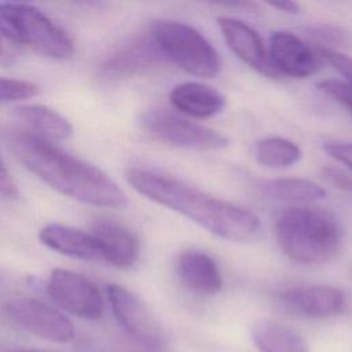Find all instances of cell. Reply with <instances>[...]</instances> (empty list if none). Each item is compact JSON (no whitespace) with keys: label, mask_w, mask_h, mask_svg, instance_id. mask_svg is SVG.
Returning a JSON list of instances; mask_svg holds the SVG:
<instances>
[{"label":"cell","mask_w":352,"mask_h":352,"mask_svg":"<svg viewBox=\"0 0 352 352\" xmlns=\"http://www.w3.org/2000/svg\"><path fill=\"white\" fill-rule=\"evenodd\" d=\"M125 176L140 195L190 219L221 239L242 243L260 232V219L252 210L216 198L175 176L136 166L129 168Z\"/></svg>","instance_id":"6da1fadb"},{"label":"cell","mask_w":352,"mask_h":352,"mask_svg":"<svg viewBox=\"0 0 352 352\" xmlns=\"http://www.w3.org/2000/svg\"><path fill=\"white\" fill-rule=\"evenodd\" d=\"M8 148L21 164L58 192L84 204L122 209L128 205L120 186L102 169L74 157L29 131H10Z\"/></svg>","instance_id":"7a4b0ae2"},{"label":"cell","mask_w":352,"mask_h":352,"mask_svg":"<svg viewBox=\"0 0 352 352\" xmlns=\"http://www.w3.org/2000/svg\"><path fill=\"white\" fill-rule=\"evenodd\" d=\"M344 226L338 217L316 206H292L275 221V235L282 252L300 264L331 261L344 243Z\"/></svg>","instance_id":"3957f363"},{"label":"cell","mask_w":352,"mask_h":352,"mask_svg":"<svg viewBox=\"0 0 352 352\" xmlns=\"http://www.w3.org/2000/svg\"><path fill=\"white\" fill-rule=\"evenodd\" d=\"M148 33L165 59L188 74L212 78L220 73L217 50L195 28L180 21L158 19L151 23Z\"/></svg>","instance_id":"277c9868"},{"label":"cell","mask_w":352,"mask_h":352,"mask_svg":"<svg viewBox=\"0 0 352 352\" xmlns=\"http://www.w3.org/2000/svg\"><path fill=\"white\" fill-rule=\"evenodd\" d=\"M0 21L19 44L43 56L67 59L74 54L69 34L32 4L0 3Z\"/></svg>","instance_id":"5b68a950"},{"label":"cell","mask_w":352,"mask_h":352,"mask_svg":"<svg viewBox=\"0 0 352 352\" xmlns=\"http://www.w3.org/2000/svg\"><path fill=\"white\" fill-rule=\"evenodd\" d=\"M142 129L162 143L197 151L223 150L230 139L205 125L190 121L168 109L151 107L139 116Z\"/></svg>","instance_id":"8992f818"},{"label":"cell","mask_w":352,"mask_h":352,"mask_svg":"<svg viewBox=\"0 0 352 352\" xmlns=\"http://www.w3.org/2000/svg\"><path fill=\"white\" fill-rule=\"evenodd\" d=\"M107 298L118 324L138 342L153 351L168 345V336L154 312L135 293L120 285L107 286Z\"/></svg>","instance_id":"52a82bcc"},{"label":"cell","mask_w":352,"mask_h":352,"mask_svg":"<svg viewBox=\"0 0 352 352\" xmlns=\"http://www.w3.org/2000/svg\"><path fill=\"white\" fill-rule=\"evenodd\" d=\"M45 289L50 298L66 312L91 320L103 315L104 302L98 286L78 272L65 268L52 270Z\"/></svg>","instance_id":"ba28073f"},{"label":"cell","mask_w":352,"mask_h":352,"mask_svg":"<svg viewBox=\"0 0 352 352\" xmlns=\"http://www.w3.org/2000/svg\"><path fill=\"white\" fill-rule=\"evenodd\" d=\"M6 316L21 329L51 342H69L74 337L73 323L56 308L28 297L12 298L4 305Z\"/></svg>","instance_id":"9c48e42d"},{"label":"cell","mask_w":352,"mask_h":352,"mask_svg":"<svg viewBox=\"0 0 352 352\" xmlns=\"http://www.w3.org/2000/svg\"><path fill=\"white\" fill-rule=\"evenodd\" d=\"M268 55L278 74L304 78L322 67L320 55L301 37L286 30L272 32Z\"/></svg>","instance_id":"30bf717a"},{"label":"cell","mask_w":352,"mask_h":352,"mask_svg":"<svg viewBox=\"0 0 352 352\" xmlns=\"http://www.w3.org/2000/svg\"><path fill=\"white\" fill-rule=\"evenodd\" d=\"M280 304L290 312L304 318H329L345 309L346 298L341 289L329 285H304L283 290Z\"/></svg>","instance_id":"8fae6325"},{"label":"cell","mask_w":352,"mask_h":352,"mask_svg":"<svg viewBox=\"0 0 352 352\" xmlns=\"http://www.w3.org/2000/svg\"><path fill=\"white\" fill-rule=\"evenodd\" d=\"M217 26L228 48L245 65H248L257 73L264 74L265 77L279 76L270 60L268 50L265 48L261 37L253 28L231 16H219Z\"/></svg>","instance_id":"7c38bea8"},{"label":"cell","mask_w":352,"mask_h":352,"mask_svg":"<svg viewBox=\"0 0 352 352\" xmlns=\"http://www.w3.org/2000/svg\"><path fill=\"white\" fill-rule=\"evenodd\" d=\"M164 62H166L165 56L148 33L138 37L109 56L100 67V76L109 80L122 78L142 73Z\"/></svg>","instance_id":"4fadbf2b"},{"label":"cell","mask_w":352,"mask_h":352,"mask_svg":"<svg viewBox=\"0 0 352 352\" xmlns=\"http://www.w3.org/2000/svg\"><path fill=\"white\" fill-rule=\"evenodd\" d=\"M91 228L100 249L102 261L122 270L131 268L136 263L139 242L131 230L110 219H96Z\"/></svg>","instance_id":"5bb4252c"},{"label":"cell","mask_w":352,"mask_h":352,"mask_svg":"<svg viewBox=\"0 0 352 352\" xmlns=\"http://www.w3.org/2000/svg\"><path fill=\"white\" fill-rule=\"evenodd\" d=\"M176 275L195 294L214 296L223 289V276L216 260L198 249H188L179 254Z\"/></svg>","instance_id":"9a60e30c"},{"label":"cell","mask_w":352,"mask_h":352,"mask_svg":"<svg viewBox=\"0 0 352 352\" xmlns=\"http://www.w3.org/2000/svg\"><path fill=\"white\" fill-rule=\"evenodd\" d=\"M38 238L47 248L60 254L84 261H102L100 249L92 234L74 227L51 223L40 230Z\"/></svg>","instance_id":"2e32d148"},{"label":"cell","mask_w":352,"mask_h":352,"mask_svg":"<svg viewBox=\"0 0 352 352\" xmlns=\"http://www.w3.org/2000/svg\"><path fill=\"white\" fill-rule=\"evenodd\" d=\"M169 100L182 114L201 120L221 113L226 106V99L219 91L197 81H187L173 87Z\"/></svg>","instance_id":"e0dca14e"},{"label":"cell","mask_w":352,"mask_h":352,"mask_svg":"<svg viewBox=\"0 0 352 352\" xmlns=\"http://www.w3.org/2000/svg\"><path fill=\"white\" fill-rule=\"evenodd\" d=\"M250 334L260 352H309V345L302 334L274 320H257L253 323Z\"/></svg>","instance_id":"ac0fdd59"},{"label":"cell","mask_w":352,"mask_h":352,"mask_svg":"<svg viewBox=\"0 0 352 352\" xmlns=\"http://www.w3.org/2000/svg\"><path fill=\"white\" fill-rule=\"evenodd\" d=\"M18 120H21L29 132L48 142L65 140L72 136V124L56 110L43 104H25L15 109Z\"/></svg>","instance_id":"d6986e66"},{"label":"cell","mask_w":352,"mask_h":352,"mask_svg":"<svg viewBox=\"0 0 352 352\" xmlns=\"http://www.w3.org/2000/svg\"><path fill=\"white\" fill-rule=\"evenodd\" d=\"M257 190L267 198L294 202H315L326 197V190L322 186L300 177L264 180L258 183Z\"/></svg>","instance_id":"ffe728a7"},{"label":"cell","mask_w":352,"mask_h":352,"mask_svg":"<svg viewBox=\"0 0 352 352\" xmlns=\"http://www.w3.org/2000/svg\"><path fill=\"white\" fill-rule=\"evenodd\" d=\"M254 160L267 168H289L297 164L301 157V148L285 138H264L252 147Z\"/></svg>","instance_id":"44dd1931"},{"label":"cell","mask_w":352,"mask_h":352,"mask_svg":"<svg viewBox=\"0 0 352 352\" xmlns=\"http://www.w3.org/2000/svg\"><path fill=\"white\" fill-rule=\"evenodd\" d=\"M38 94L40 88L30 81L0 77V104L34 98Z\"/></svg>","instance_id":"7402d4cb"},{"label":"cell","mask_w":352,"mask_h":352,"mask_svg":"<svg viewBox=\"0 0 352 352\" xmlns=\"http://www.w3.org/2000/svg\"><path fill=\"white\" fill-rule=\"evenodd\" d=\"M316 87L320 92L337 100L341 106H344L352 114V85L351 84L341 80H336V78H327V80L319 81Z\"/></svg>","instance_id":"603a6c76"},{"label":"cell","mask_w":352,"mask_h":352,"mask_svg":"<svg viewBox=\"0 0 352 352\" xmlns=\"http://www.w3.org/2000/svg\"><path fill=\"white\" fill-rule=\"evenodd\" d=\"M21 56V44L10 34L0 21V66L8 67Z\"/></svg>","instance_id":"cb8c5ba5"},{"label":"cell","mask_w":352,"mask_h":352,"mask_svg":"<svg viewBox=\"0 0 352 352\" xmlns=\"http://www.w3.org/2000/svg\"><path fill=\"white\" fill-rule=\"evenodd\" d=\"M318 54L320 55L322 60L331 65L333 69L337 70L342 77H345L348 84L352 85V58L336 50H327V48H319Z\"/></svg>","instance_id":"d4e9b609"},{"label":"cell","mask_w":352,"mask_h":352,"mask_svg":"<svg viewBox=\"0 0 352 352\" xmlns=\"http://www.w3.org/2000/svg\"><path fill=\"white\" fill-rule=\"evenodd\" d=\"M309 36L318 41H320V47H324V44H336V45H345L349 43V36L331 26H316L312 28L309 32Z\"/></svg>","instance_id":"484cf974"},{"label":"cell","mask_w":352,"mask_h":352,"mask_svg":"<svg viewBox=\"0 0 352 352\" xmlns=\"http://www.w3.org/2000/svg\"><path fill=\"white\" fill-rule=\"evenodd\" d=\"M324 153L334 161L342 164L349 170H352V142L330 140L323 143Z\"/></svg>","instance_id":"4316f807"},{"label":"cell","mask_w":352,"mask_h":352,"mask_svg":"<svg viewBox=\"0 0 352 352\" xmlns=\"http://www.w3.org/2000/svg\"><path fill=\"white\" fill-rule=\"evenodd\" d=\"M0 197L7 199H12L18 197V186L1 161H0Z\"/></svg>","instance_id":"83f0119b"},{"label":"cell","mask_w":352,"mask_h":352,"mask_svg":"<svg viewBox=\"0 0 352 352\" xmlns=\"http://www.w3.org/2000/svg\"><path fill=\"white\" fill-rule=\"evenodd\" d=\"M324 177L333 183L334 186H337L338 188L344 190V191H349L352 192V177L349 175H345L344 172L334 169V168H329L323 170Z\"/></svg>","instance_id":"f1b7e54d"},{"label":"cell","mask_w":352,"mask_h":352,"mask_svg":"<svg viewBox=\"0 0 352 352\" xmlns=\"http://www.w3.org/2000/svg\"><path fill=\"white\" fill-rule=\"evenodd\" d=\"M270 7L276 8L278 11H283L287 14H297L300 11V6L296 1H276L270 3Z\"/></svg>","instance_id":"f546056e"},{"label":"cell","mask_w":352,"mask_h":352,"mask_svg":"<svg viewBox=\"0 0 352 352\" xmlns=\"http://www.w3.org/2000/svg\"><path fill=\"white\" fill-rule=\"evenodd\" d=\"M0 352H50V351H43V349H33V348H25V346H14V345L0 344Z\"/></svg>","instance_id":"4dcf8cb0"}]
</instances>
